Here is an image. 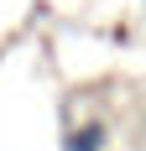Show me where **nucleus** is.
Segmentation results:
<instances>
[{"instance_id": "1", "label": "nucleus", "mask_w": 146, "mask_h": 151, "mask_svg": "<svg viewBox=\"0 0 146 151\" xmlns=\"http://www.w3.org/2000/svg\"><path fill=\"white\" fill-rule=\"evenodd\" d=\"M104 146H110V125L104 120H84L63 136V151H104Z\"/></svg>"}]
</instances>
